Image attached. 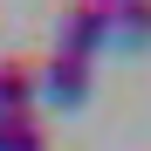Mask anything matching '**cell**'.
<instances>
[{"label":"cell","instance_id":"cell-1","mask_svg":"<svg viewBox=\"0 0 151 151\" xmlns=\"http://www.w3.org/2000/svg\"><path fill=\"white\" fill-rule=\"evenodd\" d=\"M110 48V7H69L55 21V55H76V62H96Z\"/></svg>","mask_w":151,"mask_h":151},{"label":"cell","instance_id":"cell-2","mask_svg":"<svg viewBox=\"0 0 151 151\" xmlns=\"http://www.w3.org/2000/svg\"><path fill=\"white\" fill-rule=\"evenodd\" d=\"M89 62H76V55H48V62H35V96H48L55 110H76L89 96Z\"/></svg>","mask_w":151,"mask_h":151},{"label":"cell","instance_id":"cell-3","mask_svg":"<svg viewBox=\"0 0 151 151\" xmlns=\"http://www.w3.org/2000/svg\"><path fill=\"white\" fill-rule=\"evenodd\" d=\"M35 117V62H0V124Z\"/></svg>","mask_w":151,"mask_h":151},{"label":"cell","instance_id":"cell-4","mask_svg":"<svg viewBox=\"0 0 151 151\" xmlns=\"http://www.w3.org/2000/svg\"><path fill=\"white\" fill-rule=\"evenodd\" d=\"M110 41L144 48V41H151V7H110Z\"/></svg>","mask_w":151,"mask_h":151},{"label":"cell","instance_id":"cell-5","mask_svg":"<svg viewBox=\"0 0 151 151\" xmlns=\"http://www.w3.org/2000/svg\"><path fill=\"white\" fill-rule=\"evenodd\" d=\"M0 151H48V131L35 117H7L0 124Z\"/></svg>","mask_w":151,"mask_h":151}]
</instances>
